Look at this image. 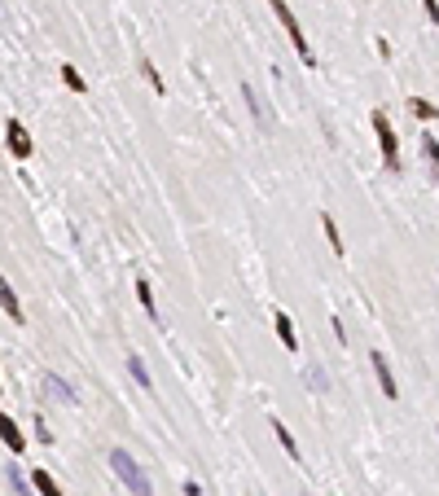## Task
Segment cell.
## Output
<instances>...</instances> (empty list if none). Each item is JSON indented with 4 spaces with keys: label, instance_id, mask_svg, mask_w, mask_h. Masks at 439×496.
Returning a JSON list of instances; mask_svg holds the SVG:
<instances>
[{
    "label": "cell",
    "instance_id": "obj_1",
    "mask_svg": "<svg viewBox=\"0 0 439 496\" xmlns=\"http://www.w3.org/2000/svg\"><path fill=\"white\" fill-rule=\"evenodd\" d=\"M110 470L123 479V487L132 492V496H154V483H149V475L141 470V461L132 457V453H123V448H115L110 453Z\"/></svg>",
    "mask_w": 439,
    "mask_h": 496
},
{
    "label": "cell",
    "instance_id": "obj_2",
    "mask_svg": "<svg viewBox=\"0 0 439 496\" xmlns=\"http://www.w3.org/2000/svg\"><path fill=\"white\" fill-rule=\"evenodd\" d=\"M273 5V14L281 18V27L290 31V44H295V53H299V62H307V66H317V58H312V48H307V40H303V27H299V18L290 14V5L286 0H268Z\"/></svg>",
    "mask_w": 439,
    "mask_h": 496
},
{
    "label": "cell",
    "instance_id": "obj_3",
    "mask_svg": "<svg viewBox=\"0 0 439 496\" xmlns=\"http://www.w3.org/2000/svg\"><path fill=\"white\" fill-rule=\"evenodd\" d=\"M369 123H374L378 145H382V163L396 172V167H400V141H396V127H391V119H386V110H374V115H369Z\"/></svg>",
    "mask_w": 439,
    "mask_h": 496
},
{
    "label": "cell",
    "instance_id": "obj_4",
    "mask_svg": "<svg viewBox=\"0 0 439 496\" xmlns=\"http://www.w3.org/2000/svg\"><path fill=\"white\" fill-rule=\"evenodd\" d=\"M5 141H9V154H14V159H27V154L36 149V145H31V137H27V127H22L18 119H9V123H5Z\"/></svg>",
    "mask_w": 439,
    "mask_h": 496
},
{
    "label": "cell",
    "instance_id": "obj_5",
    "mask_svg": "<svg viewBox=\"0 0 439 496\" xmlns=\"http://www.w3.org/2000/svg\"><path fill=\"white\" fill-rule=\"evenodd\" d=\"M369 364H374V374H378L382 396H386V400H396V396H400V386H396V374H391V364H386V356H382V352H374V356H369Z\"/></svg>",
    "mask_w": 439,
    "mask_h": 496
},
{
    "label": "cell",
    "instance_id": "obj_6",
    "mask_svg": "<svg viewBox=\"0 0 439 496\" xmlns=\"http://www.w3.org/2000/svg\"><path fill=\"white\" fill-rule=\"evenodd\" d=\"M0 439H5V448L18 457L22 448H27V435H22L18 431V422H14V417H0Z\"/></svg>",
    "mask_w": 439,
    "mask_h": 496
},
{
    "label": "cell",
    "instance_id": "obj_7",
    "mask_svg": "<svg viewBox=\"0 0 439 496\" xmlns=\"http://www.w3.org/2000/svg\"><path fill=\"white\" fill-rule=\"evenodd\" d=\"M273 325H277V338H281V343H286L290 352H299V334H295V325H290V317H286V312H277V317H273Z\"/></svg>",
    "mask_w": 439,
    "mask_h": 496
},
{
    "label": "cell",
    "instance_id": "obj_8",
    "mask_svg": "<svg viewBox=\"0 0 439 496\" xmlns=\"http://www.w3.org/2000/svg\"><path fill=\"white\" fill-rule=\"evenodd\" d=\"M0 303H5L9 321H18V325H22V303H18V295H14V285H9V281H0Z\"/></svg>",
    "mask_w": 439,
    "mask_h": 496
},
{
    "label": "cell",
    "instance_id": "obj_9",
    "mask_svg": "<svg viewBox=\"0 0 439 496\" xmlns=\"http://www.w3.org/2000/svg\"><path fill=\"white\" fill-rule=\"evenodd\" d=\"M422 159H426V167H430V180H439V141L426 132L422 137Z\"/></svg>",
    "mask_w": 439,
    "mask_h": 496
},
{
    "label": "cell",
    "instance_id": "obj_10",
    "mask_svg": "<svg viewBox=\"0 0 439 496\" xmlns=\"http://www.w3.org/2000/svg\"><path fill=\"white\" fill-rule=\"evenodd\" d=\"M44 386H48V396H58L62 404H75V400H80V396H75V391H70V382H62V378H53V374L44 378Z\"/></svg>",
    "mask_w": 439,
    "mask_h": 496
},
{
    "label": "cell",
    "instance_id": "obj_11",
    "mask_svg": "<svg viewBox=\"0 0 439 496\" xmlns=\"http://www.w3.org/2000/svg\"><path fill=\"white\" fill-rule=\"evenodd\" d=\"M242 97H246V106H250V115H255V119H260V123H273V119H268V106L260 101V93H255L250 84H242Z\"/></svg>",
    "mask_w": 439,
    "mask_h": 496
},
{
    "label": "cell",
    "instance_id": "obj_12",
    "mask_svg": "<svg viewBox=\"0 0 439 496\" xmlns=\"http://www.w3.org/2000/svg\"><path fill=\"white\" fill-rule=\"evenodd\" d=\"M408 110L418 115V119H426V123L439 119V106H435V101H426V97H408Z\"/></svg>",
    "mask_w": 439,
    "mask_h": 496
},
{
    "label": "cell",
    "instance_id": "obj_13",
    "mask_svg": "<svg viewBox=\"0 0 439 496\" xmlns=\"http://www.w3.org/2000/svg\"><path fill=\"white\" fill-rule=\"evenodd\" d=\"M303 378H307V386H312L317 396H325V391H329V378H325V369H321V364H307V369H303Z\"/></svg>",
    "mask_w": 439,
    "mask_h": 496
},
{
    "label": "cell",
    "instance_id": "obj_14",
    "mask_svg": "<svg viewBox=\"0 0 439 496\" xmlns=\"http://www.w3.org/2000/svg\"><path fill=\"white\" fill-rule=\"evenodd\" d=\"M268 426H273V435L281 439V448H286V453H290V457L299 461V443H295V435H290V426H281V422H277V417H273V422H268Z\"/></svg>",
    "mask_w": 439,
    "mask_h": 496
},
{
    "label": "cell",
    "instance_id": "obj_15",
    "mask_svg": "<svg viewBox=\"0 0 439 496\" xmlns=\"http://www.w3.org/2000/svg\"><path fill=\"white\" fill-rule=\"evenodd\" d=\"M31 483H36V492H40V496H62V487L53 483V475H48V470H36Z\"/></svg>",
    "mask_w": 439,
    "mask_h": 496
},
{
    "label": "cell",
    "instance_id": "obj_16",
    "mask_svg": "<svg viewBox=\"0 0 439 496\" xmlns=\"http://www.w3.org/2000/svg\"><path fill=\"white\" fill-rule=\"evenodd\" d=\"M137 299H141V307L149 312V321H159V303H154V290H149V281H137Z\"/></svg>",
    "mask_w": 439,
    "mask_h": 496
},
{
    "label": "cell",
    "instance_id": "obj_17",
    "mask_svg": "<svg viewBox=\"0 0 439 496\" xmlns=\"http://www.w3.org/2000/svg\"><path fill=\"white\" fill-rule=\"evenodd\" d=\"M5 479H9V487H14L18 496H27V492L36 487V483H27V479H22V475H18V465H14V461H9V470H5Z\"/></svg>",
    "mask_w": 439,
    "mask_h": 496
},
{
    "label": "cell",
    "instance_id": "obj_18",
    "mask_svg": "<svg viewBox=\"0 0 439 496\" xmlns=\"http://www.w3.org/2000/svg\"><path fill=\"white\" fill-rule=\"evenodd\" d=\"M62 80H66V88H70V93H84V88H88V84H84V75L75 70V66H62Z\"/></svg>",
    "mask_w": 439,
    "mask_h": 496
},
{
    "label": "cell",
    "instance_id": "obj_19",
    "mask_svg": "<svg viewBox=\"0 0 439 496\" xmlns=\"http://www.w3.org/2000/svg\"><path fill=\"white\" fill-rule=\"evenodd\" d=\"M321 224H325V233H329V246H334V255H343V238H339V224H334V216H321Z\"/></svg>",
    "mask_w": 439,
    "mask_h": 496
},
{
    "label": "cell",
    "instance_id": "obj_20",
    "mask_svg": "<svg viewBox=\"0 0 439 496\" xmlns=\"http://www.w3.org/2000/svg\"><path fill=\"white\" fill-rule=\"evenodd\" d=\"M141 75H145V84H149L154 93H163V80H159V70H154V62H149V58H141Z\"/></svg>",
    "mask_w": 439,
    "mask_h": 496
},
{
    "label": "cell",
    "instance_id": "obj_21",
    "mask_svg": "<svg viewBox=\"0 0 439 496\" xmlns=\"http://www.w3.org/2000/svg\"><path fill=\"white\" fill-rule=\"evenodd\" d=\"M127 369H132V378H137L141 386H149V369H145V360H141V356H127Z\"/></svg>",
    "mask_w": 439,
    "mask_h": 496
},
{
    "label": "cell",
    "instance_id": "obj_22",
    "mask_svg": "<svg viewBox=\"0 0 439 496\" xmlns=\"http://www.w3.org/2000/svg\"><path fill=\"white\" fill-rule=\"evenodd\" d=\"M422 5H426V18H430V22H439V0H422Z\"/></svg>",
    "mask_w": 439,
    "mask_h": 496
}]
</instances>
